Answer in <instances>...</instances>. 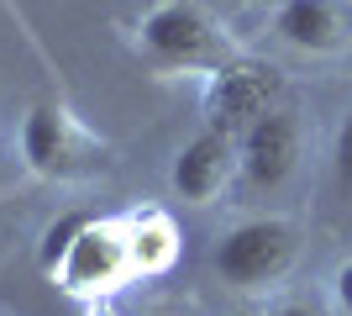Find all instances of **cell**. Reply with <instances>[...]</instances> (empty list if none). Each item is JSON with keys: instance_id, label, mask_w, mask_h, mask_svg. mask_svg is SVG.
Returning a JSON list of instances; mask_svg holds the SVG:
<instances>
[{"instance_id": "1", "label": "cell", "mask_w": 352, "mask_h": 316, "mask_svg": "<svg viewBox=\"0 0 352 316\" xmlns=\"http://www.w3.org/2000/svg\"><path fill=\"white\" fill-rule=\"evenodd\" d=\"M47 274H58V285L74 295H105L121 280H132V248H126V222H85L74 227L69 248Z\"/></svg>"}, {"instance_id": "2", "label": "cell", "mask_w": 352, "mask_h": 316, "mask_svg": "<svg viewBox=\"0 0 352 316\" xmlns=\"http://www.w3.org/2000/svg\"><path fill=\"white\" fill-rule=\"evenodd\" d=\"M289 264H294V232H289V222H279V216L236 222L232 232L216 242V269L242 290L274 285Z\"/></svg>"}, {"instance_id": "3", "label": "cell", "mask_w": 352, "mask_h": 316, "mask_svg": "<svg viewBox=\"0 0 352 316\" xmlns=\"http://www.w3.org/2000/svg\"><path fill=\"white\" fill-rule=\"evenodd\" d=\"M279 101V69L268 63H221L206 85V121L210 132L242 137L258 116H268Z\"/></svg>"}, {"instance_id": "4", "label": "cell", "mask_w": 352, "mask_h": 316, "mask_svg": "<svg viewBox=\"0 0 352 316\" xmlns=\"http://www.w3.org/2000/svg\"><path fill=\"white\" fill-rule=\"evenodd\" d=\"M294 164H300V121H294V111H284V105H274L268 116H258L242 132V148H236V174H242V185L248 190H279L284 180L294 174Z\"/></svg>"}, {"instance_id": "5", "label": "cell", "mask_w": 352, "mask_h": 316, "mask_svg": "<svg viewBox=\"0 0 352 316\" xmlns=\"http://www.w3.org/2000/svg\"><path fill=\"white\" fill-rule=\"evenodd\" d=\"M137 37H142V48L158 63H184V69L210 63V53H216V21L195 0H163V6H153L142 16Z\"/></svg>"}, {"instance_id": "6", "label": "cell", "mask_w": 352, "mask_h": 316, "mask_svg": "<svg viewBox=\"0 0 352 316\" xmlns=\"http://www.w3.org/2000/svg\"><path fill=\"white\" fill-rule=\"evenodd\" d=\"M232 169H236V143L226 132H200V137H190L184 148H179V158H174V190H179V200H190V206H206V200H216L221 196V185L232 180Z\"/></svg>"}, {"instance_id": "7", "label": "cell", "mask_w": 352, "mask_h": 316, "mask_svg": "<svg viewBox=\"0 0 352 316\" xmlns=\"http://www.w3.org/2000/svg\"><path fill=\"white\" fill-rule=\"evenodd\" d=\"M274 32L300 53H337L352 32V16L342 0H279Z\"/></svg>"}, {"instance_id": "8", "label": "cell", "mask_w": 352, "mask_h": 316, "mask_svg": "<svg viewBox=\"0 0 352 316\" xmlns=\"http://www.w3.org/2000/svg\"><path fill=\"white\" fill-rule=\"evenodd\" d=\"M21 158L37 174H74L79 169V132L58 105H32L21 121Z\"/></svg>"}, {"instance_id": "9", "label": "cell", "mask_w": 352, "mask_h": 316, "mask_svg": "<svg viewBox=\"0 0 352 316\" xmlns=\"http://www.w3.org/2000/svg\"><path fill=\"white\" fill-rule=\"evenodd\" d=\"M126 248H132V274H163L179 258V227L163 211H137L126 216Z\"/></svg>"}, {"instance_id": "10", "label": "cell", "mask_w": 352, "mask_h": 316, "mask_svg": "<svg viewBox=\"0 0 352 316\" xmlns=\"http://www.w3.org/2000/svg\"><path fill=\"white\" fill-rule=\"evenodd\" d=\"M331 169H337V185H342V196H352V111L342 116V127H337V148H331Z\"/></svg>"}, {"instance_id": "11", "label": "cell", "mask_w": 352, "mask_h": 316, "mask_svg": "<svg viewBox=\"0 0 352 316\" xmlns=\"http://www.w3.org/2000/svg\"><path fill=\"white\" fill-rule=\"evenodd\" d=\"M331 290H337V306L352 316V258H347V264L337 269V285H331Z\"/></svg>"}, {"instance_id": "12", "label": "cell", "mask_w": 352, "mask_h": 316, "mask_svg": "<svg viewBox=\"0 0 352 316\" xmlns=\"http://www.w3.org/2000/svg\"><path fill=\"white\" fill-rule=\"evenodd\" d=\"M274 316H321V311H316V306H300V301H289V306H279Z\"/></svg>"}, {"instance_id": "13", "label": "cell", "mask_w": 352, "mask_h": 316, "mask_svg": "<svg viewBox=\"0 0 352 316\" xmlns=\"http://www.w3.org/2000/svg\"><path fill=\"white\" fill-rule=\"evenodd\" d=\"M236 316H252V311H236Z\"/></svg>"}]
</instances>
